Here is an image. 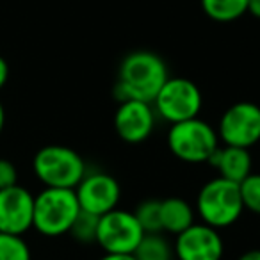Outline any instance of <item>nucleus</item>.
Returning <instances> with one entry per match:
<instances>
[{
  "label": "nucleus",
  "instance_id": "19",
  "mask_svg": "<svg viewBox=\"0 0 260 260\" xmlns=\"http://www.w3.org/2000/svg\"><path fill=\"white\" fill-rule=\"evenodd\" d=\"M0 260H30V249L22 235L0 234Z\"/></svg>",
  "mask_w": 260,
  "mask_h": 260
},
{
  "label": "nucleus",
  "instance_id": "17",
  "mask_svg": "<svg viewBox=\"0 0 260 260\" xmlns=\"http://www.w3.org/2000/svg\"><path fill=\"white\" fill-rule=\"evenodd\" d=\"M138 223L141 224L145 234H159L162 232L160 226V200H145L134 210Z\"/></svg>",
  "mask_w": 260,
  "mask_h": 260
},
{
  "label": "nucleus",
  "instance_id": "10",
  "mask_svg": "<svg viewBox=\"0 0 260 260\" xmlns=\"http://www.w3.org/2000/svg\"><path fill=\"white\" fill-rule=\"evenodd\" d=\"M175 255L178 260H221L224 242L219 230L205 223H192L187 230L175 235Z\"/></svg>",
  "mask_w": 260,
  "mask_h": 260
},
{
  "label": "nucleus",
  "instance_id": "8",
  "mask_svg": "<svg viewBox=\"0 0 260 260\" xmlns=\"http://www.w3.org/2000/svg\"><path fill=\"white\" fill-rule=\"evenodd\" d=\"M217 138L224 146L251 148L260 141V107L253 102H237L223 112Z\"/></svg>",
  "mask_w": 260,
  "mask_h": 260
},
{
  "label": "nucleus",
  "instance_id": "12",
  "mask_svg": "<svg viewBox=\"0 0 260 260\" xmlns=\"http://www.w3.org/2000/svg\"><path fill=\"white\" fill-rule=\"evenodd\" d=\"M34 196L22 185L0 189V234L23 235L32 228Z\"/></svg>",
  "mask_w": 260,
  "mask_h": 260
},
{
  "label": "nucleus",
  "instance_id": "9",
  "mask_svg": "<svg viewBox=\"0 0 260 260\" xmlns=\"http://www.w3.org/2000/svg\"><path fill=\"white\" fill-rule=\"evenodd\" d=\"M75 194L80 210L100 217L118 207V202L121 198V187L112 175L94 171V173L84 175L80 184L75 187Z\"/></svg>",
  "mask_w": 260,
  "mask_h": 260
},
{
  "label": "nucleus",
  "instance_id": "16",
  "mask_svg": "<svg viewBox=\"0 0 260 260\" xmlns=\"http://www.w3.org/2000/svg\"><path fill=\"white\" fill-rule=\"evenodd\" d=\"M136 260H171L173 249L168 239L159 234H145L136 251L132 253Z\"/></svg>",
  "mask_w": 260,
  "mask_h": 260
},
{
  "label": "nucleus",
  "instance_id": "3",
  "mask_svg": "<svg viewBox=\"0 0 260 260\" xmlns=\"http://www.w3.org/2000/svg\"><path fill=\"white\" fill-rule=\"evenodd\" d=\"M242 205L239 184L217 177L203 184L196 198V214L202 223L216 228H226L241 217Z\"/></svg>",
  "mask_w": 260,
  "mask_h": 260
},
{
  "label": "nucleus",
  "instance_id": "7",
  "mask_svg": "<svg viewBox=\"0 0 260 260\" xmlns=\"http://www.w3.org/2000/svg\"><path fill=\"white\" fill-rule=\"evenodd\" d=\"M143 232L134 212L112 209L98 217L96 244L111 255H132L141 242Z\"/></svg>",
  "mask_w": 260,
  "mask_h": 260
},
{
  "label": "nucleus",
  "instance_id": "24",
  "mask_svg": "<svg viewBox=\"0 0 260 260\" xmlns=\"http://www.w3.org/2000/svg\"><path fill=\"white\" fill-rule=\"evenodd\" d=\"M237 260H260V249H249V251L242 253Z\"/></svg>",
  "mask_w": 260,
  "mask_h": 260
},
{
  "label": "nucleus",
  "instance_id": "20",
  "mask_svg": "<svg viewBox=\"0 0 260 260\" xmlns=\"http://www.w3.org/2000/svg\"><path fill=\"white\" fill-rule=\"evenodd\" d=\"M244 209L260 216V173H249L239 184Z\"/></svg>",
  "mask_w": 260,
  "mask_h": 260
},
{
  "label": "nucleus",
  "instance_id": "26",
  "mask_svg": "<svg viewBox=\"0 0 260 260\" xmlns=\"http://www.w3.org/2000/svg\"><path fill=\"white\" fill-rule=\"evenodd\" d=\"M4 123H6V111H4L2 102H0V134H2V130H4Z\"/></svg>",
  "mask_w": 260,
  "mask_h": 260
},
{
  "label": "nucleus",
  "instance_id": "6",
  "mask_svg": "<svg viewBox=\"0 0 260 260\" xmlns=\"http://www.w3.org/2000/svg\"><path fill=\"white\" fill-rule=\"evenodd\" d=\"M152 105L157 116L173 125L198 118L203 98L200 87L192 80L184 77H173V79L170 77L157 93Z\"/></svg>",
  "mask_w": 260,
  "mask_h": 260
},
{
  "label": "nucleus",
  "instance_id": "2",
  "mask_svg": "<svg viewBox=\"0 0 260 260\" xmlns=\"http://www.w3.org/2000/svg\"><path fill=\"white\" fill-rule=\"evenodd\" d=\"M79 212L75 189L45 187L34 196L32 228L45 237H61L70 232Z\"/></svg>",
  "mask_w": 260,
  "mask_h": 260
},
{
  "label": "nucleus",
  "instance_id": "5",
  "mask_svg": "<svg viewBox=\"0 0 260 260\" xmlns=\"http://www.w3.org/2000/svg\"><path fill=\"white\" fill-rule=\"evenodd\" d=\"M168 148L182 162H209L212 153L219 148L217 130L200 118L173 123L168 132Z\"/></svg>",
  "mask_w": 260,
  "mask_h": 260
},
{
  "label": "nucleus",
  "instance_id": "15",
  "mask_svg": "<svg viewBox=\"0 0 260 260\" xmlns=\"http://www.w3.org/2000/svg\"><path fill=\"white\" fill-rule=\"evenodd\" d=\"M202 9L214 22L230 23L248 13V0H202Z\"/></svg>",
  "mask_w": 260,
  "mask_h": 260
},
{
  "label": "nucleus",
  "instance_id": "18",
  "mask_svg": "<svg viewBox=\"0 0 260 260\" xmlns=\"http://www.w3.org/2000/svg\"><path fill=\"white\" fill-rule=\"evenodd\" d=\"M96 230H98V216L80 210L68 234L77 242H80V244H93V242H96Z\"/></svg>",
  "mask_w": 260,
  "mask_h": 260
},
{
  "label": "nucleus",
  "instance_id": "11",
  "mask_svg": "<svg viewBox=\"0 0 260 260\" xmlns=\"http://www.w3.org/2000/svg\"><path fill=\"white\" fill-rule=\"evenodd\" d=\"M155 109L148 102L126 100L114 112V130L128 145H139L152 136L155 128Z\"/></svg>",
  "mask_w": 260,
  "mask_h": 260
},
{
  "label": "nucleus",
  "instance_id": "25",
  "mask_svg": "<svg viewBox=\"0 0 260 260\" xmlns=\"http://www.w3.org/2000/svg\"><path fill=\"white\" fill-rule=\"evenodd\" d=\"M98 260H136V258H134V255H111V253H105V255Z\"/></svg>",
  "mask_w": 260,
  "mask_h": 260
},
{
  "label": "nucleus",
  "instance_id": "1",
  "mask_svg": "<svg viewBox=\"0 0 260 260\" xmlns=\"http://www.w3.org/2000/svg\"><path fill=\"white\" fill-rule=\"evenodd\" d=\"M168 79V66L162 57L148 50L132 52L119 64L114 98L119 104L126 100L152 104Z\"/></svg>",
  "mask_w": 260,
  "mask_h": 260
},
{
  "label": "nucleus",
  "instance_id": "4",
  "mask_svg": "<svg viewBox=\"0 0 260 260\" xmlns=\"http://www.w3.org/2000/svg\"><path fill=\"white\" fill-rule=\"evenodd\" d=\"M32 170L45 187L57 189H75L87 173L82 157L62 145H48L38 150Z\"/></svg>",
  "mask_w": 260,
  "mask_h": 260
},
{
  "label": "nucleus",
  "instance_id": "21",
  "mask_svg": "<svg viewBox=\"0 0 260 260\" xmlns=\"http://www.w3.org/2000/svg\"><path fill=\"white\" fill-rule=\"evenodd\" d=\"M18 184L16 166L8 159H0V189H8Z\"/></svg>",
  "mask_w": 260,
  "mask_h": 260
},
{
  "label": "nucleus",
  "instance_id": "23",
  "mask_svg": "<svg viewBox=\"0 0 260 260\" xmlns=\"http://www.w3.org/2000/svg\"><path fill=\"white\" fill-rule=\"evenodd\" d=\"M248 13L260 20V0H248Z\"/></svg>",
  "mask_w": 260,
  "mask_h": 260
},
{
  "label": "nucleus",
  "instance_id": "13",
  "mask_svg": "<svg viewBox=\"0 0 260 260\" xmlns=\"http://www.w3.org/2000/svg\"><path fill=\"white\" fill-rule=\"evenodd\" d=\"M209 164L219 171V177L235 184H241L251 173L249 150L239 146H219L209 159Z\"/></svg>",
  "mask_w": 260,
  "mask_h": 260
},
{
  "label": "nucleus",
  "instance_id": "22",
  "mask_svg": "<svg viewBox=\"0 0 260 260\" xmlns=\"http://www.w3.org/2000/svg\"><path fill=\"white\" fill-rule=\"evenodd\" d=\"M8 79H9V66L4 57H0V89L6 86Z\"/></svg>",
  "mask_w": 260,
  "mask_h": 260
},
{
  "label": "nucleus",
  "instance_id": "14",
  "mask_svg": "<svg viewBox=\"0 0 260 260\" xmlns=\"http://www.w3.org/2000/svg\"><path fill=\"white\" fill-rule=\"evenodd\" d=\"M194 223V209L191 203L184 198H171L160 200V226L162 232L171 235H178L187 230Z\"/></svg>",
  "mask_w": 260,
  "mask_h": 260
}]
</instances>
